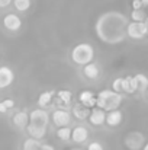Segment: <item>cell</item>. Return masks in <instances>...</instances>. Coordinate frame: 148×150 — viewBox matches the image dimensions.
Instances as JSON below:
<instances>
[{
    "label": "cell",
    "mask_w": 148,
    "mask_h": 150,
    "mask_svg": "<svg viewBox=\"0 0 148 150\" xmlns=\"http://www.w3.org/2000/svg\"><path fill=\"white\" fill-rule=\"evenodd\" d=\"M126 26L128 19L121 12H105L97 18L95 23V31L100 41L115 45L121 44L126 38Z\"/></svg>",
    "instance_id": "obj_1"
},
{
    "label": "cell",
    "mask_w": 148,
    "mask_h": 150,
    "mask_svg": "<svg viewBox=\"0 0 148 150\" xmlns=\"http://www.w3.org/2000/svg\"><path fill=\"white\" fill-rule=\"evenodd\" d=\"M48 124H49V115L48 112L45 111V108H38L34 109L29 114V122L26 125V131L31 137L35 139H44L48 130Z\"/></svg>",
    "instance_id": "obj_2"
},
{
    "label": "cell",
    "mask_w": 148,
    "mask_h": 150,
    "mask_svg": "<svg viewBox=\"0 0 148 150\" xmlns=\"http://www.w3.org/2000/svg\"><path fill=\"white\" fill-rule=\"evenodd\" d=\"M122 103V93L115 92L113 89H105L97 95V100H96V106L107 111L112 109H118Z\"/></svg>",
    "instance_id": "obj_3"
},
{
    "label": "cell",
    "mask_w": 148,
    "mask_h": 150,
    "mask_svg": "<svg viewBox=\"0 0 148 150\" xmlns=\"http://www.w3.org/2000/svg\"><path fill=\"white\" fill-rule=\"evenodd\" d=\"M95 58V48L87 42H80L71 50V60L77 66H86Z\"/></svg>",
    "instance_id": "obj_4"
},
{
    "label": "cell",
    "mask_w": 148,
    "mask_h": 150,
    "mask_svg": "<svg viewBox=\"0 0 148 150\" xmlns=\"http://www.w3.org/2000/svg\"><path fill=\"white\" fill-rule=\"evenodd\" d=\"M112 89L119 93H128L132 95L138 92V82L135 76H126V77H118L112 83Z\"/></svg>",
    "instance_id": "obj_5"
},
{
    "label": "cell",
    "mask_w": 148,
    "mask_h": 150,
    "mask_svg": "<svg viewBox=\"0 0 148 150\" xmlns=\"http://www.w3.org/2000/svg\"><path fill=\"white\" fill-rule=\"evenodd\" d=\"M148 35V21H132L128 22L126 37L131 40H142Z\"/></svg>",
    "instance_id": "obj_6"
},
{
    "label": "cell",
    "mask_w": 148,
    "mask_h": 150,
    "mask_svg": "<svg viewBox=\"0 0 148 150\" xmlns=\"http://www.w3.org/2000/svg\"><path fill=\"white\" fill-rule=\"evenodd\" d=\"M123 144L129 150H142L145 144V137L141 131H129L123 139Z\"/></svg>",
    "instance_id": "obj_7"
},
{
    "label": "cell",
    "mask_w": 148,
    "mask_h": 150,
    "mask_svg": "<svg viewBox=\"0 0 148 150\" xmlns=\"http://www.w3.org/2000/svg\"><path fill=\"white\" fill-rule=\"evenodd\" d=\"M52 122L57 125V127H64V125H68L71 122V112H68L67 109H55L52 112Z\"/></svg>",
    "instance_id": "obj_8"
},
{
    "label": "cell",
    "mask_w": 148,
    "mask_h": 150,
    "mask_svg": "<svg viewBox=\"0 0 148 150\" xmlns=\"http://www.w3.org/2000/svg\"><path fill=\"white\" fill-rule=\"evenodd\" d=\"M3 26L7 29V31H12V32H16L22 28V19L15 15V13H7L4 18H3Z\"/></svg>",
    "instance_id": "obj_9"
},
{
    "label": "cell",
    "mask_w": 148,
    "mask_h": 150,
    "mask_svg": "<svg viewBox=\"0 0 148 150\" xmlns=\"http://www.w3.org/2000/svg\"><path fill=\"white\" fill-rule=\"evenodd\" d=\"M15 80V73L10 67L7 66H1L0 67V89H6L9 88Z\"/></svg>",
    "instance_id": "obj_10"
},
{
    "label": "cell",
    "mask_w": 148,
    "mask_h": 150,
    "mask_svg": "<svg viewBox=\"0 0 148 150\" xmlns=\"http://www.w3.org/2000/svg\"><path fill=\"white\" fill-rule=\"evenodd\" d=\"M89 120H90V122L95 125V127H100V125H103L105 122H106V111L105 109H102V108H93L92 111H90V115H89Z\"/></svg>",
    "instance_id": "obj_11"
},
{
    "label": "cell",
    "mask_w": 148,
    "mask_h": 150,
    "mask_svg": "<svg viewBox=\"0 0 148 150\" xmlns=\"http://www.w3.org/2000/svg\"><path fill=\"white\" fill-rule=\"evenodd\" d=\"M89 139V130L84 127V125H77L73 128L71 131V140L77 144H81L84 143L86 140Z\"/></svg>",
    "instance_id": "obj_12"
},
{
    "label": "cell",
    "mask_w": 148,
    "mask_h": 150,
    "mask_svg": "<svg viewBox=\"0 0 148 150\" xmlns=\"http://www.w3.org/2000/svg\"><path fill=\"white\" fill-rule=\"evenodd\" d=\"M123 120V114L121 109H112L106 112V124L109 127H119Z\"/></svg>",
    "instance_id": "obj_13"
},
{
    "label": "cell",
    "mask_w": 148,
    "mask_h": 150,
    "mask_svg": "<svg viewBox=\"0 0 148 150\" xmlns=\"http://www.w3.org/2000/svg\"><path fill=\"white\" fill-rule=\"evenodd\" d=\"M83 74L89 79V80H96L100 76V67L96 63H87L86 66H83Z\"/></svg>",
    "instance_id": "obj_14"
},
{
    "label": "cell",
    "mask_w": 148,
    "mask_h": 150,
    "mask_svg": "<svg viewBox=\"0 0 148 150\" xmlns=\"http://www.w3.org/2000/svg\"><path fill=\"white\" fill-rule=\"evenodd\" d=\"M96 100H97V96H95V93H93L92 91H83V92L79 95V102L83 103V105L87 106V108L96 106Z\"/></svg>",
    "instance_id": "obj_15"
},
{
    "label": "cell",
    "mask_w": 148,
    "mask_h": 150,
    "mask_svg": "<svg viewBox=\"0 0 148 150\" xmlns=\"http://www.w3.org/2000/svg\"><path fill=\"white\" fill-rule=\"evenodd\" d=\"M71 115L76 117L77 120H86V118H89V115H90V108H87V106H84L83 103L79 102L77 105L73 106Z\"/></svg>",
    "instance_id": "obj_16"
},
{
    "label": "cell",
    "mask_w": 148,
    "mask_h": 150,
    "mask_svg": "<svg viewBox=\"0 0 148 150\" xmlns=\"http://www.w3.org/2000/svg\"><path fill=\"white\" fill-rule=\"evenodd\" d=\"M28 122H29V114L26 111H19L13 115V124L18 128H26Z\"/></svg>",
    "instance_id": "obj_17"
},
{
    "label": "cell",
    "mask_w": 148,
    "mask_h": 150,
    "mask_svg": "<svg viewBox=\"0 0 148 150\" xmlns=\"http://www.w3.org/2000/svg\"><path fill=\"white\" fill-rule=\"evenodd\" d=\"M55 96V91H47V92H42L39 96H38V105L41 108H47L48 105H51V102Z\"/></svg>",
    "instance_id": "obj_18"
},
{
    "label": "cell",
    "mask_w": 148,
    "mask_h": 150,
    "mask_svg": "<svg viewBox=\"0 0 148 150\" xmlns=\"http://www.w3.org/2000/svg\"><path fill=\"white\" fill-rule=\"evenodd\" d=\"M41 140L39 139H35V137H28L25 142H23V146H22V150H39L41 147Z\"/></svg>",
    "instance_id": "obj_19"
},
{
    "label": "cell",
    "mask_w": 148,
    "mask_h": 150,
    "mask_svg": "<svg viewBox=\"0 0 148 150\" xmlns=\"http://www.w3.org/2000/svg\"><path fill=\"white\" fill-rule=\"evenodd\" d=\"M71 128L68 125H64V127H58L57 130V137L61 140V142H68L71 140Z\"/></svg>",
    "instance_id": "obj_20"
},
{
    "label": "cell",
    "mask_w": 148,
    "mask_h": 150,
    "mask_svg": "<svg viewBox=\"0 0 148 150\" xmlns=\"http://www.w3.org/2000/svg\"><path fill=\"white\" fill-rule=\"evenodd\" d=\"M71 98H73V93L67 89H62V91H58L57 92V100L58 103H62V105H68L71 102Z\"/></svg>",
    "instance_id": "obj_21"
},
{
    "label": "cell",
    "mask_w": 148,
    "mask_h": 150,
    "mask_svg": "<svg viewBox=\"0 0 148 150\" xmlns=\"http://www.w3.org/2000/svg\"><path fill=\"white\" fill-rule=\"evenodd\" d=\"M135 79L138 82V92L140 93H145V91L148 88V77L145 74H142V73H137Z\"/></svg>",
    "instance_id": "obj_22"
},
{
    "label": "cell",
    "mask_w": 148,
    "mask_h": 150,
    "mask_svg": "<svg viewBox=\"0 0 148 150\" xmlns=\"http://www.w3.org/2000/svg\"><path fill=\"white\" fill-rule=\"evenodd\" d=\"M148 15L144 9H132L131 12V19L132 21H148Z\"/></svg>",
    "instance_id": "obj_23"
},
{
    "label": "cell",
    "mask_w": 148,
    "mask_h": 150,
    "mask_svg": "<svg viewBox=\"0 0 148 150\" xmlns=\"http://www.w3.org/2000/svg\"><path fill=\"white\" fill-rule=\"evenodd\" d=\"M13 4L16 10L19 12H26L31 7V0H13Z\"/></svg>",
    "instance_id": "obj_24"
},
{
    "label": "cell",
    "mask_w": 148,
    "mask_h": 150,
    "mask_svg": "<svg viewBox=\"0 0 148 150\" xmlns=\"http://www.w3.org/2000/svg\"><path fill=\"white\" fill-rule=\"evenodd\" d=\"M87 150H105V147L100 142H90V144L87 146Z\"/></svg>",
    "instance_id": "obj_25"
},
{
    "label": "cell",
    "mask_w": 148,
    "mask_h": 150,
    "mask_svg": "<svg viewBox=\"0 0 148 150\" xmlns=\"http://www.w3.org/2000/svg\"><path fill=\"white\" fill-rule=\"evenodd\" d=\"M142 0H132V9H142Z\"/></svg>",
    "instance_id": "obj_26"
},
{
    "label": "cell",
    "mask_w": 148,
    "mask_h": 150,
    "mask_svg": "<svg viewBox=\"0 0 148 150\" xmlns=\"http://www.w3.org/2000/svg\"><path fill=\"white\" fill-rule=\"evenodd\" d=\"M3 102H4V105L7 106V109H12V108L15 106V100L13 99H4Z\"/></svg>",
    "instance_id": "obj_27"
},
{
    "label": "cell",
    "mask_w": 148,
    "mask_h": 150,
    "mask_svg": "<svg viewBox=\"0 0 148 150\" xmlns=\"http://www.w3.org/2000/svg\"><path fill=\"white\" fill-rule=\"evenodd\" d=\"M39 150H55V147L51 146V144H48V143H42L41 147H39Z\"/></svg>",
    "instance_id": "obj_28"
},
{
    "label": "cell",
    "mask_w": 148,
    "mask_h": 150,
    "mask_svg": "<svg viewBox=\"0 0 148 150\" xmlns=\"http://www.w3.org/2000/svg\"><path fill=\"white\" fill-rule=\"evenodd\" d=\"M13 0H0V7H7Z\"/></svg>",
    "instance_id": "obj_29"
},
{
    "label": "cell",
    "mask_w": 148,
    "mask_h": 150,
    "mask_svg": "<svg viewBox=\"0 0 148 150\" xmlns=\"http://www.w3.org/2000/svg\"><path fill=\"white\" fill-rule=\"evenodd\" d=\"M9 109H7V106L4 105V102H0V112L1 114H4V112H7Z\"/></svg>",
    "instance_id": "obj_30"
},
{
    "label": "cell",
    "mask_w": 148,
    "mask_h": 150,
    "mask_svg": "<svg viewBox=\"0 0 148 150\" xmlns=\"http://www.w3.org/2000/svg\"><path fill=\"white\" fill-rule=\"evenodd\" d=\"M142 6H144V7H147L148 6V0H142Z\"/></svg>",
    "instance_id": "obj_31"
},
{
    "label": "cell",
    "mask_w": 148,
    "mask_h": 150,
    "mask_svg": "<svg viewBox=\"0 0 148 150\" xmlns=\"http://www.w3.org/2000/svg\"><path fill=\"white\" fill-rule=\"evenodd\" d=\"M142 150H148V142L144 144V147H142Z\"/></svg>",
    "instance_id": "obj_32"
},
{
    "label": "cell",
    "mask_w": 148,
    "mask_h": 150,
    "mask_svg": "<svg viewBox=\"0 0 148 150\" xmlns=\"http://www.w3.org/2000/svg\"><path fill=\"white\" fill-rule=\"evenodd\" d=\"M145 95H147V98H148V88H147V91H145Z\"/></svg>",
    "instance_id": "obj_33"
},
{
    "label": "cell",
    "mask_w": 148,
    "mask_h": 150,
    "mask_svg": "<svg viewBox=\"0 0 148 150\" xmlns=\"http://www.w3.org/2000/svg\"><path fill=\"white\" fill-rule=\"evenodd\" d=\"M70 150H81V149H70Z\"/></svg>",
    "instance_id": "obj_34"
}]
</instances>
